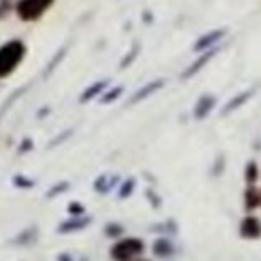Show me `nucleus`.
Wrapping results in <instances>:
<instances>
[{
    "label": "nucleus",
    "instance_id": "nucleus-26",
    "mask_svg": "<svg viewBox=\"0 0 261 261\" xmlns=\"http://www.w3.org/2000/svg\"><path fill=\"white\" fill-rule=\"evenodd\" d=\"M146 196H148V199L151 201V204H153V206H155V208H158V204L162 203L160 197H156L155 194H153V190H148V192H146Z\"/></svg>",
    "mask_w": 261,
    "mask_h": 261
},
{
    "label": "nucleus",
    "instance_id": "nucleus-27",
    "mask_svg": "<svg viewBox=\"0 0 261 261\" xmlns=\"http://www.w3.org/2000/svg\"><path fill=\"white\" fill-rule=\"evenodd\" d=\"M57 261H73L71 254H68V252H62V254L57 256Z\"/></svg>",
    "mask_w": 261,
    "mask_h": 261
},
{
    "label": "nucleus",
    "instance_id": "nucleus-6",
    "mask_svg": "<svg viewBox=\"0 0 261 261\" xmlns=\"http://www.w3.org/2000/svg\"><path fill=\"white\" fill-rule=\"evenodd\" d=\"M240 237L245 240H258L261 238V220L254 215H247L240 222Z\"/></svg>",
    "mask_w": 261,
    "mask_h": 261
},
{
    "label": "nucleus",
    "instance_id": "nucleus-20",
    "mask_svg": "<svg viewBox=\"0 0 261 261\" xmlns=\"http://www.w3.org/2000/svg\"><path fill=\"white\" fill-rule=\"evenodd\" d=\"M153 231H162V233H169V234H176L178 231V226L174 224V220H167L165 224H160V226L151 227Z\"/></svg>",
    "mask_w": 261,
    "mask_h": 261
},
{
    "label": "nucleus",
    "instance_id": "nucleus-23",
    "mask_svg": "<svg viewBox=\"0 0 261 261\" xmlns=\"http://www.w3.org/2000/svg\"><path fill=\"white\" fill-rule=\"evenodd\" d=\"M84 212H86V208L82 206L80 203H71L68 206V213L71 217H79V215H84Z\"/></svg>",
    "mask_w": 261,
    "mask_h": 261
},
{
    "label": "nucleus",
    "instance_id": "nucleus-3",
    "mask_svg": "<svg viewBox=\"0 0 261 261\" xmlns=\"http://www.w3.org/2000/svg\"><path fill=\"white\" fill-rule=\"evenodd\" d=\"M54 4V0H20L16 6V13L21 20L34 21L45 14V11Z\"/></svg>",
    "mask_w": 261,
    "mask_h": 261
},
{
    "label": "nucleus",
    "instance_id": "nucleus-13",
    "mask_svg": "<svg viewBox=\"0 0 261 261\" xmlns=\"http://www.w3.org/2000/svg\"><path fill=\"white\" fill-rule=\"evenodd\" d=\"M38 238V227H29V229L21 231L16 238L13 240V244L21 245V247H27V245H32Z\"/></svg>",
    "mask_w": 261,
    "mask_h": 261
},
{
    "label": "nucleus",
    "instance_id": "nucleus-19",
    "mask_svg": "<svg viewBox=\"0 0 261 261\" xmlns=\"http://www.w3.org/2000/svg\"><path fill=\"white\" fill-rule=\"evenodd\" d=\"M123 94V87H114V89L107 91V93L103 94V98H101V103H112V101H116L117 98Z\"/></svg>",
    "mask_w": 261,
    "mask_h": 261
},
{
    "label": "nucleus",
    "instance_id": "nucleus-25",
    "mask_svg": "<svg viewBox=\"0 0 261 261\" xmlns=\"http://www.w3.org/2000/svg\"><path fill=\"white\" fill-rule=\"evenodd\" d=\"M14 185L20 187V189H31V187H34V181H31V179H23L21 176H16V178H14Z\"/></svg>",
    "mask_w": 261,
    "mask_h": 261
},
{
    "label": "nucleus",
    "instance_id": "nucleus-22",
    "mask_svg": "<svg viewBox=\"0 0 261 261\" xmlns=\"http://www.w3.org/2000/svg\"><path fill=\"white\" fill-rule=\"evenodd\" d=\"M139 50H141V48H139V45H135L134 48H132L130 52H128L126 57L123 59V62H121V68H128V66H130L132 62L135 61V57L139 55Z\"/></svg>",
    "mask_w": 261,
    "mask_h": 261
},
{
    "label": "nucleus",
    "instance_id": "nucleus-18",
    "mask_svg": "<svg viewBox=\"0 0 261 261\" xmlns=\"http://www.w3.org/2000/svg\"><path fill=\"white\" fill-rule=\"evenodd\" d=\"M123 233H124V227L121 226V224H117V222H110V224H107V226H105V234H107V237L116 238V237H121Z\"/></svg>",
    "mask_w": 261,
    "mask_h": 261
},
{
    "label": "nucleus",
    "instance_id": "nucleus-4",
    "mask_svg": "<svg viewBox=\"0 0 261 261\" xmlns=\"http://www.w3.org/2000/svg\"><path fill=\"white\" fill-rule=\"evenodd\" d=\"M222 50V45H219V46H215V48H210L206 50V52H203V54H199V57L196 59L194 62H190L189 66H187L185 69H183V73H181V80H189V79H194V76L197 75V73L201 71L203 68H206L208 66V62L212 61L213 57H215L217 54Z\"/></svg>",
    "mask_w": 261,
    "mask_h": 261
},
{
    "label": "nucleus",
    "instance_id": "nucleus-7",
    "mask_svg": "<svg viewBox=\"0 0 261 261\" xmlns=\"http://www.w3.org/2000/svg\"><path fill=\"white\" fill-rule=\"evenodd\" d=\"M165 86V80L164 79H156V80H151V82H148L146 86H142L139 91H135L134 96L130 98V101H128V105H137L141 103V101H144L146 98L153 96L155 93L162 89V87Z\"/></svg>",
    "mask_w": 261,
    "mask_h": 261
},
{
    "label": "nucleus",
    "instance_id": "nucleus-21",
    "mask_svg": "<svg viewBox=\"0 0 261 261\" xmlns=\"http://www.w3.org/2000/svg\"><path fill=\"white\" fill-rule=\"evenodd\" d=\"M68 189H69V183L62 181V183H59V185L52 187V189H50V192H46V197H48V199H52V197L59 196V194H62L64 190H68Z\"/></svg>",
    "mask_w": 261,
    "mask_h": 261
},
{
    "label": "nucleus",
    "instance_id": "nucleus-11",
    "mask_svg": "<svg viewBox=\"0 0 261 261\" xmlns=\"http://www.w3.org/2000/svg\"><path fill=\"white\" fill-rule=\"evenodd\" d=\"M174 252H176L174 245L167 238H158L155 244H153V254L158 256V258H171Z\"/></svg>",
    "mask_w": 261,
    "mask_h": 261
},
{
    "label": "nucleus",
    "instance_id": "nucleus-10",
    "mask_svg": "<svg viewBox=\"0 0 261 261\" xmlns=\"http://www.w3.org/2000/svg\"><path fill=\"white\" fill-rule=\"evenodd\" d=\"M252 96H254V89H247V91H242V93L234 94V96L222 107V112H220V114H222V116H227V114H231V112H234V110L242 109V107L247 103V101L251 100Z\"/></svg>",
    "mask_w": 261,
    "mask_h": 261
},
{
    "label": "nucleus",
    "instance_id": "nucleus-5",
    "mask_svg": "<svg viewBox=\"0 0 261 261\" xmlns=\"http://www.w3.org/2000/svg\"><path fill=\"white\" fill-rule=\"evenodd\" d=\"M224 36H226V29H215V31L206 32V34H203L201 38H197V41L194 43V52L203 54L210 48H215L224 39Z\"/></svg>",
    "mask_w": 261,
    "mask_h": 261
},
{
    "label": "nucleus",
    "instance_id": "nucleus-2",
    "mask_svg": "<svg viewBox=\"0 0 261 261\" xmlns=\"http://www.w3.org/2000/svg\"><path fill=\"white\" fill-rule=\"evenodd\" d=\"M144 252V242L141 238H123L110 249V258L114 261H135Z\"/></svg>",
    "mask_w": 261,
    "mask_h": 261
},
{
    "label": "nucleus",
    "instance_id": "nucleus-16",
    "mask_svg": "<svg viewBox=\"0 0 261 261\" xmlns=\"http://www.w3.org/2000/svg\"><path fill=\"white\" fill-rule=\"evenodd\" d=\"M244 178H245V181H247L249 185H254V183L258 181V178H259V167H258V164H256L254 160H251L247 165H245Z\"/></svg>",
    "mask_w": 261,
    "mask_h": 261
},
{
    "label": "nucleus",
    "instance_id": "nucleus-30",
    "mask_svg": "<svg viewBox=\"0 0 261 261\" xmlns=\"http://www.w3.org/2000/svg\"><path fill=\"white\" fill-rule=\"evenodd\" d=\"M135 261H148V259H135Z\"/></svg>",
    "mask_w": 261,
    "mask_h": 261
},
{
    "label": "nucleus",
    "instance_id": "nucleus-28",
    "mask_svg": "<svg viewBox=\"0 0 261 261\" xmlns=\"http://www.w3.org/2000/svg\"><path fill=\"white\" fill-rule=\"evenodd\" d=\"M31 144H32V142L29 141V139H27V141H23V142H21V149H20V153L29 151V149H31Z\"/></svg>",
    "mask_w": 261,
    "mask_h": 261
},
{
    "label": "nucleus",
    "instance_id": "nucleus-17",
    "mask_svg": "<svg viewBox=\"0 0 261 261\" xmlns=\"http://www.w3.org/2000/svg\"><path fill=\"white\" fill-rule=\"evenodd\" d=\"M135 185H137V181H135L134 178H128V179H124V183L121 185V189H119V199H126V197H130L132 194H134V190H135Z\"/></svg>",
    "mask_w": 261,
    "mask_h": 261
},
{
    "label": "nucleus",
    "instance_id": "nucleus-9",
    "mask_svg": "<svg viewBox=\"0 0 261 261\" xmlns=\"http://www.w3.org/2000/svg\"><path fill=\"white\" fill-rule=\"evenodd\" d=\"M91 224V217L87 215H79V217H71V219L64 220V222L59 224L57 231L61 234H68V233H75V231H82L86 229Z\"/></svg>",
    "mask_w": 261,
    "mask_h": 261
},
{
    "label": "nucleus",
    "instance_id": "nucleus-14",
    "mask_svg": "<svg viewBox=\"0 0 261 261\" xmlns=\"http://www.w3.org/2000/svg\"><path fill=\"white\" fill-rule=\"evenodd\" d=\"M107 86H109V82H107V80H100V82L93 84V86L87 87V89L82 93V96H80V101H82V103H87V101H91L94 96H96V94H100L101 91H105Z\"/></svg>",
    "mask_w": 261,
    "mask_h": 261
},
{
    "label": "nucleus",
    "instance_id": "nucleus-15",
    "mask_svg": "<svg viewBox=\"0 0 261 261\" xmlns=\"http://www.w3.org/2000/svg\"><path fill=\"white\" fill-rule=\"evenodd\" d=\"M117 183V176H107V174H101L100 178L94 181V189L98 190L100 194H107L109 190H112Z\"/></svg>",
    "mask_w": 261,
    "mask_h": 261
},
{
    "label": "nucleus",
    "instance_id": "nucleus-24",
    "mask_svg": "<svg viewBox=\"0 0 261 261\" xmlns=\"http://www.w3.org/2000/svg\"><path fill=\"white\" fill-rule=\"evenodd\" d=\"M222 171H224V155H220V156L215 160V164H213L212 174H213V176H220V174H222Z\"/></svg>",
    "mask_w": 261,
    "mask_h": 261
},
{
    "label": "nucleus",
    "instance_id": "nucleus-1",
    "mask_svg": "<svg viewBox=\"0 0 261 261\" xmlns=\"http://www.w3.org/2000/svg\"><path fill=\"white\" fill-rule=\"evenodd\" d=\"M25 55V45L18 39L7 41L0 46V79L9 76L20 66Z\"/></svg>",
    "mask_w": 261,
    "mask_h": 261
},
{
    "label": "nucleus",
    "instance_id": "nucleus-12",
    "mask_svg": "<svg viewBox=\"0 0 261 261\" xmlns=\"http://www.w3.org/2000/svg\"><path fill=\"white\" fill-rule=\"evenodd\" d=\"M244 199H245V208L247 210L259 208L261 206V190L256 189L254 185H249L244 194Z\"/></svg>",
    "mask_w": 261,
    "mask_h": 261
},
{
    "label": "nucleus",
    "instance_id": "nucleus-8",
    "mask_svg": "<svg viewBox=\"0 0 261 261\" xmlns=\"http://www.w3.org/2000/svg\"><path fill=\"white\" fill-rule=\"evenodd\" d=\"M215 105H217V98L213 96V94H203V96L196 101V105H194V117H196L197 121L206 119L210 114L213 112Z\"/></svg>",
    "mask_w": 261,
    "mask_h": 261
},
{
    "label": "nucleus",
    "instance_id": "nucleus-29",
    "mask_svg": "<svg viewBox=\"0 0 261 261\" xmlns=\"http://www.w3.org/2000/svg\"><path fill=\"white\" fill-rule=\"evenodd\" d=\"M80 261H89V259H87V258H84V259H80Z\"/></svg>",
    "mask_w": 261,
    "mask_h": 261
}]
</instances>
